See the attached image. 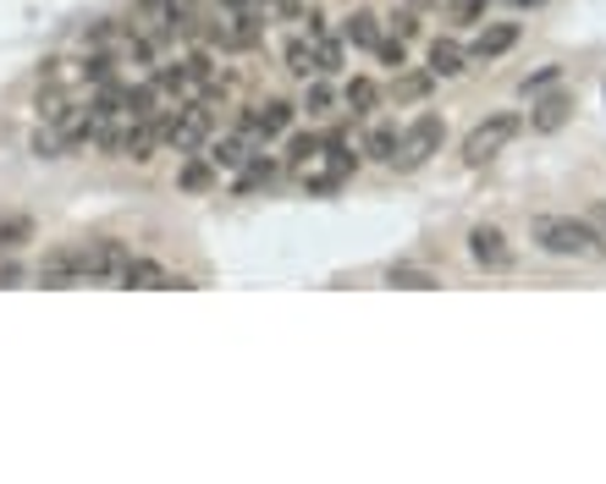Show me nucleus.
<instances>
[{"label":"nucleus","instance_id":"f257e3e1","mask_svg":"<svg viewBox=\"0 0 606 484\" xmlns=\"http://www.w3.org/2000/svg\"><path fill=\"white\" fill-rule=\"evenodd\" d=\"M530 237L557 259H606V237L580 215H535Z\"/></svg>","mask_w":606,"mask_h":484},{"label":"nucleus","instance_id":"f03ea898","mask_svg":"<svg viewBox=\"0 0 606 484\" xmlns=\"http://www.w3.org/2000/svg\"><path fill=\"white\" fill-rule=\"evenodd\" d=\"M519 132H524V116H519V110H497V116H486V121L464 138V165H491Z\"/></svg>","mask_w":606,"mask_h":484},{"label":"nucleus","instance_id":"7ed1b4c3","mask_svg":"<svg viewBox=\"0 0 606 484\" xmlns=\"http://www.w3.org/2000/svg\"><path fill=\"white\" fill-rule=\"evenodd\" d=\"M447 138V121L442 116H414L403 132H397V154H392V171H419Z\"/></svg>","mask_w":606,"mask_h":484},{"label":"nucleus","instance_id":"20e7f679","mask_svg":"<svg viewBox=\"0 0 606 484\" xmlns=\"http://www.w3.org/2000/svg\"><path fill=\"white\" fill-rule=\"evenodd\" d=\"M160 138H171L177 154H193V149L210 138V110H204V105H182L177 116L160 121Z\"/></svg>","mask_w":606,"mask_h":484},{"label":"nucleus","instance_id":"39448f33","mask_svg":"<svg viewBox=\"0 0 606 484\" xmlns=\"http://www.w3.org/2000/svg\"><path fill=\"white\" fill-rule=\"evenodd\" d=\"M469 254H475L480 270H508L513 265V243H508L502 226H475L469 232Z\"/></svg>","mask_w":606,"mask_h":484},{"label":"nucleus","instance_id":"423d86ee","mask_svg":"<svg viewBox=\"0 0 606 484\" xmlns=\"http://www.w3.org/2000/svg\"><path fill=\"white\" fill-rule=\"evenodd\" d=\"M293 110H298V105L270 99V105H259V110H248V116H243V132H254V138H276V132H287V127H293Z\"/></svg>","mask_w":606,"mask_h":484},{"label":"nucleus","instance_id":"0eeeda50","mask_svg":"<svg viewBox=\"0 0 606 484\" xmlns=\"http://www.w3.org/2000/svg\"><path fill=\"white\" fill-rule=\"evenodd\" d=\"M519 44V22H491V28H480V39L469 44V61H497V55H508Z\"/></svg>","mask_w":606,"mask_h":484},{"label":"nucleus","instance_id":"6e6552de","mask_svg":"<svg viewBox=\"0 0 606 484\" xmlns=\"http://www.w3.org/2000/svg\"><path fill=\"white\" fill-rule=\"evenodd\" d=\"M116 281H121V287H182V281H177V276H166L155 259H127Z\"/></svg>","mask_w":606,"mask_h":484},{"label":"nucleus","instance_id":"1a4fd4ad","mask_svg":"<svg viewBox=\"0 0 606 484\" xmlns=\"http://www.w3.org/2000/svg\"><path fill=\"white\" fill-rule=\"evenodd\" d=\"M138 22L155 39H171L177 33V0H138Z\"/></svg>","mask_w":606,"mask_h":484},{"label":"nucleus","instance_id":"9d476101","mask_svg":"<svg viewBox=\"0 0 606 484\" xmlns=\"http://www.w3.org/2000/svg\"><path fill=\"white\" fill-rule=\"evenodd\" d=\"M568 116H574V99H568V94H546V99L535 105L530 127H535V132H557V127H563Z\"/></svg>","mask_w":606,"mask_h":484},{"label":"nucleus","instance_id":"9b49d317","mask_svg":"<svg viewBox=\"0 0 606 484\" xmlns=\"http://www.w3.org/2000/svg\"><path fill=\"white\" fill-rule=\"evenodd\" d=\"M39 281H44V287H72V281H83L77 248H66V254H50V259H44V270H39Z\"/></svg>","mask_w":606,"mask_h":484},{"label":"nucleus","instance_id":"f8f14e48","mask_svg":"<svg viewBox=\"0 0 606 484\" xmlns=\"http://www.w3.org/2000/svg\"><path fill=\"white\" fill-rule=\"evenodd\" d=\"M342 39L359 44V50H375V44H381V17H375V11H353V17L342 22Z\"/></svg>","mask_w":606,"mask_h":484},{"label":"nucleus","instance_id":"ddd939ff","mask_svg":"<svg viewBox=\"0 0 606 484\" xmlns=\"http://www.w3.org/2000/svg\"><path fill=\"white\" fill-rule=\"evenodd\" d=\"M464 61H469L464 44H453V39H436V44H430V77H458Z\"/></svg>","mask_w":606,"mask_h":484},{"label":"nucleus","instance_id":"4468645a","mask_svg":"<svg viewBox=\"0 0 606 484\" xmlns=\"http://www.w3.org/2000/svg\"><path fill=\"white\" fill-rule=\"evenodd\" d=\"M342 105H348L353 116H370V110L381 105V83H375V77H353V83L342 88Z\"/></svg>","mask_w":606,"mask_h":484},{"label":"nucleus","instance_id":"2eb2a0df","mask_svg":"<svg viewBox=\"0 0 606 484\" xmlns=\"http://www.w3.org/2000/svg\"><path fill=\"white\" fill-rule=\"evenodd\" d=\"M155 143H160V121L149 116V121H138V127L121 138V154H127V160H149V154H155Z\"/></svg>","mask_w":606,"mask_h":484},{"label":"nucleus","instance_id":"dca6fc26","mask_svg":"<svg viewBox=\"0 0 606 484\" xmlns=\"http://www.w3.org/2000/svg\"><path fill=\"white\" fill-rule=\"evenodd\" d=\"M28 243H33V221H28V215H6V221H0V254L11 259V254L28 248Z\"/></svg>","mask_w":606,"mask_h":484},{"label":"nucleus","instance_id":"f3484780","mask_svg":"<svg viewBox=\"0 0 606 484\" xmlns=\"http://www.w3.org/2000/svg\"><path fill=\"white\" fill-rule=\"evenodd\" d=\"M309 44H315V66H320V77H326V72H342V44H337L326 28H315Z\"/></svg>","mask_w":606,"mask_h":484},{"label":"nucleus","instance_id":"a211bd4d","mask_svg":"<svg viewBox=\"0 0 606 484\" xmlns=\"http://www.w3.org/2000/svg\"><path fill=\"white\" fill-rule=\"evenodd\" d=\"M430 83H436L430 72H403V77L392 83V99H397V105H408V99H425V94H430Z\"/></svg>","mask_w":606,"mask_h":484},{"label":"nucleus","instance_id":"6ab92c4d","mask_svg":"<svg viewBox=\"0 0 606 484\" xmlns=\"http://www.w3.org/2000/svg\"><path fill=\"white\" fill-rule=\"evenodd\" d=\"M287 72H293V77H309V72L320 77V66H315V44H309V39H293V44H287Z\"/></svg>","mask_w":606,"mask_h":484},{"label":"nucleus","instance_id":"aec40b11","mask_svg":"<svg viewBox=\"0 0 606 484\" xmlns=\"http://www.w3.org/2000/svg\"><path fill=\"white\" fill-rule=\"evenodd\" d=\"M364 149H370V160L392 165V154H397V127H392V121H381V127L370 132V143H364Z\"/></svg>","mask_w":606,"mask_h":484},{"label":"nucleus","instance_id":"412c9836","mask_svg":"<svg viewBox=\"0 0 606 484\" xmlns=\"http://www.w3.org/2000/svg\"><path fill=\"white\" fill-rule=\"evenodd\" d=\"M182 187L188 193H210L215 187V160H188L182 165Z\"/></svg>","mask_w":606,"mask_h":484},{"label":"nucleus","instance_id":"4be33fe9","mask_svg":"<svg viewBox=\"0 0 606 484\" xmlns=\"http://www.w3.org/2000/svg\"><path fill=\"white\" fill-rule=\"evenodd\" d=\"M270 182H276V165H270L265 154H254V160L243 165V176H237V187H243V193H254V187H270Z\"/></svg>","mask_w":606,"mask_h":484},{"label":"nucleus","instance_id":"5701e85b","mask_svg":"<svg viewBox=\"0 0 606 484\" xmlns=\"http://www.w3.org/2000/svg\"><path fill=\"white\" fill-rule=\"evenodd\" d=\"M392 287H414V292H430V287H442L430 270H414V265H392V276H386Z\"/></svg>","mask_w":606,"mask_h":484},{"label":"nucleus","instance_id":"b1692460","mask_svg":"<svg viewBox=\"0 0 606 484\" xmlns=\"http://www.w3.org/2000/svg\"><path fill=\"white\" fill-rule=\"evenodd\" d=\"M331 105H337V94H331V88L315 77V83H309V94H304V110H309V116H326Z\"/></svg>","mask_w":606,"mask_h":484},{"label":"nucleus","instance_id":"393cba45","mask_svg":"<svg viewBox=\"0 0 606 484\" xmlns=\"http://www.w3.org/2000/svg\"><path fill=\"white\" fill-rule=\"evenodd\" d=\"M315 154H320V138H309V132H298V138H293V143H287V160H293V165H298V171H304V165H309V160H315Z\"/></svg>","mask_w":606,"mask_h":484},{"label":"nucleus","instance_id":"a878e982","mask_svg":"<svg viewBox=\"0 0 606 484\" xmlns=\"http://www.w3.org/2000/svg\"><path fill=\"white\" fill-rule=\"evenodd\" d=\"M375 55H381V66H392V72H403V66H408L403 39H381V44H375Z\"/></svg>","mask_w":606,"mask_h":484},{"label":"nucleus","instance_id":"bb28decb","mask_svg":"<svg viewBox=\"0 0 606 484\" xmlns=\"http://www.w3.org/2000/svg\"><path fill=\"white\" fill-rule=\"evenodd\" d=\"M486 6H491V0H447L453 22H480V17H486Z\"/></svg>","mask_w":606,"mask_h":484},{"label":"nucleus","instance_id":"cd10ccee","mask_svg":"<svg viewBox=\"0 0 606 484\" xmlns=\"http://www.w3.org/2000/svg\"><path fill=\"white\" fill-rule=\"evenodd\" d=\"M110 66H116L110 55H94V61H83V77L88 83H110Z\"/></svg>","mask_w":606,"mask_h":484},{"label":"nucleus","instance_id":"c85d7f7f","mask_svg":"<svg viewBox=\"0 0 606 484\" xmlns=\"http://www.w3.org/2000/svg\"><path fill=\"white\" fill-rule=\"evenodd\" d=\"M392 28H397V39H414V33H419V17H414V11H397Z\"/></svg>","mask_w":606,"mask_h":484},{"label":"nucleus","instance_id":"c756f323","mask_svg":"<svg viewBox=\"0 0 606 484\" xmlns=\"http://www.w3.org/2000/svg\"><path fill=\"white\" fill-rule=\"evenodd\" d=\"M552 83H557V66H546V72H535V77L524 83V94H546Z\"/></svg>","mask_w":606,"mask_h":484},{"label":"nucleus","instance_id":"7c9ffc66","mask_svg":"<svg viewBox=\"0 0 606 484\" xmlns=\"http://www.w3.org/2000/svg\"><path fill=\"white\" fill-rule=\"evenodd\" d=\"M61 149V132L50 127V132H33V154H55Z\"/></svg>","mask_w":606,"mask_h":484},{"label":"nucleus","instance_id":"2f4dec72","mask_svg":"<svg viewBox=\"0 0 606 484\" xmlns=\"http://www.w3.org/2000/svg\"><path fill=\"white\" fill-rule=\"evenodd\" d=\"M591 226H596V232L606 237V204H596V209H591Z\"/></svg>","mask_w":606,"mask_h":484},{"label":"nucleus","instance_id":"473e14b6","mask_svg":"<svg viewBox=\"0 0 606 484\" xmlns=\"http://www.w3.org/2000/svg\"><path fill=\"white\" fill-rule=\"evenodd\" d=\"M221 6H232V11H248V6H254V0H221Z\"/></svg>","mask_w":606,"mask_h":484},{"label":"nucleus","instance_id":"72a5a7b5","mask_svg":"<svg viewBox=\"0 0 606 484\" xmlns=\"http://www.w3.org/2000/svg\"><path fill=\"white\" fill-rule=\"evenodd\" d=\"M513 6H546V0H513Z\"/></svg>","mask_w":606,"mask_h":484}]
</instances>
